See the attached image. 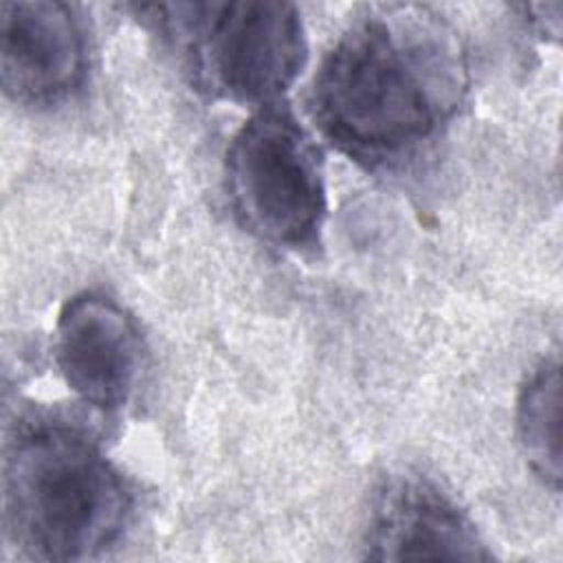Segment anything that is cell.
I'll list each match as a JSON object with an SVG mask.
<instances>
[{
    "mask_svg": "<svg viewBox=\"0 0 563 563\" xmlns=\"http://www.w3.org/2000/svg\"><path fill=\"white\" fill-rule=\"evenodd\" d=\"M418 7H376L334 42L312 84L319 128L345 152L387 158L427 139L460 86L449 35Z\"/></svg>",
    "mask_w": 563,
    "mask_h": 563,
    "instance_id": "6da1fadb",
    "label": "cell"
},
{
    "mask_svg": "<svg viewBox=\"0 0 563 563\" xmlns=\"http://www.w3.org/2000/svg\"><path fill=\"white\" fill-rule=\"evenodd\" d=\"M4 519L33 559L84 561L123 532L132 497L119 471L64 427L22 433L4 460Z\"/></svg>",
    "mask_w": 563,
    "mask_h": 563,
    "instance_id": "7a4b0ae2",
    "label": "cell"
},
{
    "mask_svg": "<svg viewBox=\"0 0 563 563\" xmlns=\"http://www.w3.org/2000/svg\"><path fill=\"white\" fill-rule=\"evenodd\" d=\"M150 11L185 46L196 81L222 99L273 103L306 62L301 15L288 2H189Z\"/></svg>",
    "mask_w": 563,
    "mask_h": 563,
    "instance_id": "3957f363",
    "label": "cell"
},
{
    "mask_svg": "<svg viewBox=\"0 0 563 563\" xmlns=\"http://www.w3.org/2000/svg\"><path fill=\"white\" fill-rule=\"evenodd\" d=\"M227 185L242 224L279 246H303L325 211L321 156L295 114L266 103L233 136Z\"/></svg>",
    "mask_w": 563,
    "mask_h": 563,
    "instance_id": "277c9868",
    "label": "cell"
},
{
    "mask_svg": "<svg viewBox=\"0 0 563 563\" xmlns=\"http://www.w3.org/2000/svg\"><path fill=\"white\" fill-rule=\"evenodd\" d=\"M53 347L64 383L84 402L114 409L130 398L141 374V336L112 299L73 297L59 312Z\"/></svg>",
    "mask_w": 563,
    "mask_h": 563,
    "instance_id": "5b68a950",
    "label": "cell"
},
{
    "mask_svg": "<svg viewBox=\"0 0 563 563\" xmlns=\"http://www.w3.org/2000/svg\"><path fill=\"white\" fill-rule=\"evenodd\" d=\"M365 556L376 561H484L490 552L466 512L442 488L418 475H396L374 497Z\"/></svg>",
    "mask_w": 563,
    "mask_h": 563,
    "instance_id": "8992f818",
    "label": "cell"
},
{
    "mask_svg": "<svg viewBox=\"0 0 563 563\" xmlns=\"http://www.w3.org/2000/svg\"><path fill=\"white\" fill-rule=\"evenodd\" d=\"M86 42L73 9L55 0L0 4V79L15 101H53L79 86Z\"/></svg>",
    "mask_w": 563,
    "mask_h": 563,
    "instance_id": "52a82bcc",
    "label": "cell"
},
{
    "mask_svg": "<svg viewBox=\"0 0 563 563\" xmlns=\"http://www.w3.org/2000/svg\"><path fill=\"white\" fill-rule=\"evenodd\" d=\"M517 433L530 468L554 490L561 484V367L543 361L517 402Z\"/></svg>",
    "mask_w": 563,
    "mask_h": 563,
    "instance_id": "ba28073f",
    "label": "cell"
}]
</instances>
